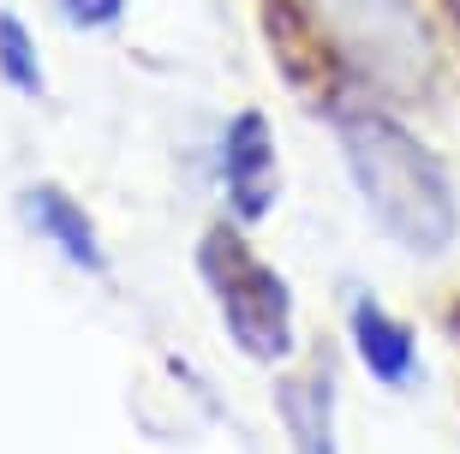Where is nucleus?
I'll return each instance as SVG.
<instances>
[{
  "label": "nucleus",
  "mask_w": 460,
  "mask_h": 454,
  "mask_svg": "<svg viewBox=\"0 0 460 454\" xmlns=\"http://www.w3.org/2000/svg\"><path fill=\"white\" fill-rule=\"evenodd\" d=\"M341 156L358 180V198L371 203L383 234L419 257H437L455 239L460 209L448 185L443 156H430L412 132H401L383 114H347L341 120Z\"/></svg>",
  "instance_id": "1"
},
{
  "label": "nucleus",
  "mask_w": 460,
  "mask_h": 454,
  "mask_svg": "<svg viewBox=\"0 0 460 454\" xmlns=\"http://www.w3.org/2000/svg\"><path fill=\"white\" fill-rule=\"evenodd\" d=\"M18 221H24L49 252H60V263H72L78 275H102L108 270L102 234H96L90 209L72 198L66 185H54V180L24 185V191H18Z\"/></svg>",
  "instance_id": "3"
},
{
  "label": "nucleus",
  "mask_w": 460,
  "mask_h": 454,
  "mask_svg": "<svg viewBox=\"0 0 460 454\" xmlns=\"http://www.w3.org/2000/svg\"><path fill=\"white\" fill-rule=\"evenodd\" d=\"M347 335H353L358 365L371 370L383 388H412L419 383V341L401 317H389L371 293H358L353 311H347Z\"/></svg>",
  "instance_id": "5"
},
{
  "label": "nucleus",
  "mask_w": 460,
  "mask_h": 454,
  "mask_svg": "<svg viewBox=\"0 0 460 454\" xmlns=\"http://www.w3.org/2000/svg\"><path fill=\"white\" fill-rule=\"evenodd\" d=\"M0 85L6 90H18V96H42V54H36V36H31V24L18 13H6L0 6Z\"/></svg>",
  "instance_id": "6"
},
{
  "label": "nucleus",
  "mask_w": 460,
  "mask_h": 454,
  "mask_svg": "<svg viewBox=\"0 0 460 454\" xmlns=\"http://www.w3.org/2000/svg\"><path fill=\"white\" fill-rule=\"evenodd\" d=\"M198 275H204L209 299H216V311H222L239 353L263 359V365L293 353V293H288V281L239 239L234 221H216L204 234V245H198Z\"/></svg>",
  "instance_id": "2"
},
{
  "label": "nucleus",
  "mask_w": 460,
  "mask_h": 454,
  "mask_svg": "<svg viewBox=\"0 0 460 454\" xmlns=\"http://www.w3.org/2000/svg\"><path fill=\"white\" fill-rule=\"evenodd\" d=\"M275 132H270V114L263 108H239L234 126H227L222 138V180H227V203H234L239 221H263L270 216L275 191H281V180H275Z\"/></svg>",
  "instance_id": "4"
},
{
  "label": "nucleus",
  "mask_w": 460,
  "mask_h": 454,
  "mask_svg": "<svg viewBox=\"0 0 460 454\" xmlns=\"http://www.w3.org/2000/svg\"><path fill=\"white\" fill-rule=\"evenodd\" d=\"M54 13L66 18L72 31H108V24H119L126 0H54Z\"/></svg>",
  "instance_id": "8"
},
{
  "label": "nucleus",
  "mask_w": 460,
  "mask_h": 454,
  "mask_svg": "<svg viewBox=\"0 0 460 454\" xmlns=\"http://www.w3.org/2000/svg\"><path fill=\"white\" fill-rule=\"evenodd\" d=\"M281 406H288V431L299 449H335V431H329V377L317 383H288L281 388Z\"/></svg>",
  "instance_id": "7"
}]
</instances>
